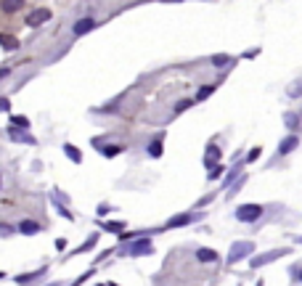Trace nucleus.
<instances>
[{
	"label": "nucleus",
	"instance_id": "1",
	"mask_svg": "<svg viewBox=\"0 0 302 286\" xmlns=\"http://www.w3.org/2000/svg\"><path fill=\"white\" fill-rule=\"evenodd\" d=\"M260 214H262V207L260 204H244V207H239V210H236V220H239V223H254Z\"/></svg>",
	"mask_w": 302,
	"mask_h": 286
},
{
	"label": "nucleus",
	"instance_id": "2",
	"mask_svg": "<svg viewBox=\"0 0 302 286\" xmlns=\"http://www.w3.org/2000/svg\"><path fill=\"white\" fill-rule=\"evenodd\" d=\"M249 252H254V246L252 241H239V244H233V249H231V255H228V262H239V260H244Z\"/></svg>",
	"mask_w": 302,
	"mask_h": 286
},
{
	"label": "nucleus",
	"instance_id": "3",
	"mask_svg": "<svg viewBox=\"0 0 302 286\" xmlns=\"http://www.w3.org/2000/svg\"><path fill=\"white\" fill-rule=\"evenodd\" d=\"M154 252V246H151V241H146V238H141V241H133L127 246V255L133 257H141V255H151Z\"/></svg>",
	"mask_w": 302,
	"mask_h": 286
},
{
	"label": "nucleus",
	"instance_id": "4",
	"mask_svg": "<svg viewBox=\"0 0 302 286\" xmlns=\"http://www.w3.org/2000/svg\"><path fill=\"white\" fill-rule=\"evenodd\" d=\"M48 19H50L48 8H37V11H32V14L27 16V24H29V27H40V24H45Z\"/></svg>",
	"mask_w": 302,
	"mask_h": 286
},
{
	"label": "nucleus",
	"instance_id": "5",
	"mask_svg": "<svg viewBox=\"0 0 302 286\" xmlns=\"http://www.w3.org/2000/svg\"><path fill=\"white\" fill-rule=\"evenodd\" d=\"M96 27V19H90V16H85V19H80V22H75V27H72V32H75L77 37L80 35H88L90 29Z\"/></svg>",
	"mask_w": 302,
	"mask_h": 286
},
{
	"label": "nucleus",
	"instance_id": "6",
	"mask_svg": "<svg viewBox=\"0 0 302 286\" xmlns=\"http://www.w3.org/2000/svg\"><path fill=\"white\" fill-rule=\"evenodd\" d=\"M297 146H300V138H297V135H289V138H284V141H281V146H278V154H292Z\"/></svg>",
	"mask_w": 302,
	"mask_h": 286
},
{
	"label": "nucleus",
	"instance_id": "7",
	"mask_svg": "<svg viewBox=\"0 0 302 286\" xmlns=\"http://www.w3.org/2000/svg\"><path fill=\"white\" fill-rule=\"evenodd\" d=\"M22 5H24V0H0V11L3 14H16Z\"/></svg>",
	"mask_w": 302,
	"mask_h": 286
},
{
	"label": "nucleus",
	"instance_id": "8",
	"mask_svg": "<svg viewBox=\"0 0 302 286\" xmlns=\"http://www.w3.org/2000/svg\"><path fill=\"white\" fill-rule=\"evenodd\" d=\"M196 217H201V214H178V217H173L167 223V228H178V225H188L191 220H196Z\"/></svg>",
	"mask_w": 302,
	"mask_h": 286
},
{
	"label": "nucleus",
	"instance_id": "9",
	"mask_svg": "<svg viewBox=\"0 0 302 286\" xmlns=\"http://www.w3.org/2000/svg\"><path fill=\"white\" fill-rule=\"evenodd\" d=\"M19 231H22L24 236H35V233L40 231V225H37L35 220H22V223H19Z\"/></svg>",
	"mask_w": 302,
	"mask_h": 286
},
{
	"label": "nucleus",
	"instance_id": "10",
	"mask_svg": "<svg viewBox=\"0 0 302 286\" xmlns=\"http://www.w3.org/2000/svg\"><path fill=\"white\" fill-rule=\"evenodd\" d=\"M0 45H3L5 50H19V40L14 35H0Z\"/></svg>",
	"mask_w": 302,
	"mask_h": 286
},
{
	"label": "nucleus",
	"instance_id": "11",
	"mask_svg": "<svg viewBox=\"0 0 302 286\" xmlns=\"http://www.w3.org/2000/svg\"><path fill=\"white\" fill-rule=\"evenodd\" d=\"M196 257H199V262H218V252H212V249H199Z\"/></svg>",
	"mask_w": 302,
	"mask_h": 286
},
{
	"label": "nucleus",
	"instance_id": "12",
	"mask_svg": "<svg viewBox=\"0 0 302 286\" xmlns=\"http://www.w3.org/2000/svg\"><path fill=\"white\" fill-rule=\"evenodd\" d=\"M64 154H67V157H69L72 162H82V154L77 151V148L72 146V143H67V146H64Z\"/></svg>",
	"mask_w": 302,
	"mask_h": 286
},
{
	"label": "nucleus",
	"instance_id": "13",
	"mask_svg": "<svg viewBox=\"0 0 302 286\" xmlns=\"http://www.w3.org/2000/svg\"><path fill=\"white\" fill-rule=\"evenodd\" d=\"M286 93H289V98H300V95H302V80L292 82V85L286 88Z\"/></svg>",
	"mask_w": 302,
	"mask_h": 286
},
{
	"label": "nucleus",
	"instance_id": "14",
	"mask_svg": "<svg viewBox=\"0 0 302 286\" xmlns=\"http://www.w3.org/2000/svg\"><path fill=\"white\" fill-rule=\"evenodd\" d=\"M11 125L19 127V130H27L29 127V119H27V117H11Z\"/></svg>",
	"mask_w": 302,
	"mask_h": 286
},
{
	"label": "nucleus",
	"instance_id": "15",
	"mask_svg": "<svg viewBox=\"0 0 302 286\" xmlns=\"http://www.w3.org/2000/svg\"><path fill=\"white\" fill-rule=\"evenodd\" d=\"M215 93V85H204V88H199V93H196V101H204L207 95H212Z\"/></svg>",
	"mask_w": 302,
	"mask_h": 286
},
{
	"label": "nucleus",
	"instance_id": "16",
	"mask_svg": "<svg viewBox=\"0 0 302 286\" xmlns=\"http://www.w3.org/2000/svg\"><path fill=\"white\" fill-rule=\"evenodd\" d=\"M196 101H191V98H183V101H178V106H175V114H180V112H186V109H191Z\"/></svg>",
	"mask_w": 302,
	"mask_h": 286
},
{
	"label": "nucleus",
	"instance_id": "17",
	"mask_svg": "<svg viewBox=\"0 0 302 286\" xmlns=\"http://www.w3.org/2000/svg\"><path fill=\"white\" fill-rule=\"evenodd\" d=\"M149 154H151V157H162V141H159V138H156V141L149 146Z\"/></svg>",
	"mask_w": 302,
	"mask_h": 286
},
{
	"label": "nucleus",
	"instance_id": "18",
	"mask_svg": "<svg viewBox=\"0 0 302 286\" xmlns=\"http://www.w3.org/2000/svg\"><path fill=\"white\" fill-rule=\"evenodd\" d=\"M231 61L226 53H218V56H212V67H226V64Z\"/></svg>",
	"mask_w": 302,
	"mask_h": 286
},
{
	"label": "nucleus",
	"instance_id": "19",
	"mask_svg": "<svg viewBox=\"0 0 302 286\" xmlns=\"http://www.w3.org/2000/svg\"><path fill=\"white\" fill-rule=\"evenodd\" d=\"M284 122H286V127H292V130H294V127H300V117H297V114H286V117H284Z\"/></svg>",
	"mask_w": 302,
	"mask_h": 286
},
{
	"label": "nucleus",
	"instance_id": "20",
	"mask_svg": "<svg viewBox=\"0 0 302 286\" xmlns=\"http://www.w3.org/2000/svg\"><path fill=\"white\" fill-rule=\"evenodd\" d=\"M220 175H223V167H220V165H215V167H212V170H209V180H215V178H220Z\"/></svg>",
	"mask_w": 302,
	"mask_h": 286
},
{
	"label": "nucleus",
	"instance_id": "21",
	"mask_svg": "<svg viewBox=\"0 0 302 286\" xmlns=\"http://www.w3.org/2000/svg\"><path fill=\"white\" fill-rule=\"evenodd\" d=\"M0 112H11V101L5 95H0Z\"/></svg>",
	"mask_w": 302,
	"mask_h": 286
},
{
	"label": "nucleus",
	"instance_id": "22",
	"mask_svg": "<svg viewBox=\"0 0 302 286\" xmlns=\"http://www.w3.org/2000/svg\"><path fill=\"white\" fill-rule=\"evenodd\" d=\"M122 151V146H114V148H103V154H106V157H114V154H120Z\"/></svg>",
	"mask_w": 302,
	"mask_h": 286
},
{
	"label": "nucleus",
	"instance_id": "23",
	"mask_svg": "<svg viewBox=\"0 0 302 286\" xmlns=\"http://www.w3.org/2000/svg\"><path fill=\"white\" fill-rule=\"evenodd\" d=\"M11 231H14V228H11L8 223H0V236H8Z\"/></svg>",
	"mask_w": 302,
	"mask_h": 286
},
{
	"label": "nucleus",
	"instance_id": "24",
	"mask_svg": "<svg viewBox=\"0 0 302 286\" xmlns=\"http://www.w3.org/2000/svg\"><path fill=\"white\" fill-rule=\"evenodd\" d=\"M125 223H106V231H122Z\"/></svg>",
	"mask_w": 302,
	"mask_h": 286
},
{
	"label": "nucleus",
	"instance_id": "25",
	"mask_svg": "<svg viewBox=\"0 0 302 286\" xmlns=\"http://www.w3.org/2000/svg\"><path fill=\"white\" fill-rule=\"evenodd\" d=\"M209 157L220 159V148H218V146H209Z\"/></svg>",
	"mask_w": 302,
	"mask_h": 286
},
{
	"label": "nucleus",
	"instance_id": "26",
	"mask_svg": "<svg viewBox=\"0 0 302 286\" xmlns=\"http://www.w3.org/2000/svg\"><path fill=\"white\" fill-rule=\"evenodd\" d=\"M257 157H260V148H252V151H249V157H247V159H249V162H254V159H257Z\"/></svg>",
	"mask_w": 302,
	"mask_h": 286
},
{
	"label": "nucleus",
	"instance_id": "27",
	"mask_svg": "<svg viewBox=\"0 0 302 286\" xmlns=\"http://www.w3.org/2000/svg\"><path fill=\"white\" fill-rule=\"evenodd\" d=\"M294 278H300V281H302V270H297V268H294Z\"/></svg>",
	"mask_w": 302,
	"mask_h": 286
},
{
	"label": "nucleus",
	"instance_id": "28",
	"mask_svg": "<svg viewBox=\"0 0 302 286\" xmlns=\"http://www.w3.org/2000/svg\"><path fill=\"white\" fill-rule=\"evenodd\" d=\"M3 276H5V273H0V278H3Z\"/></svg>",
	"mask_w": 302,
	"mask_h": 286
}]
</instances>
